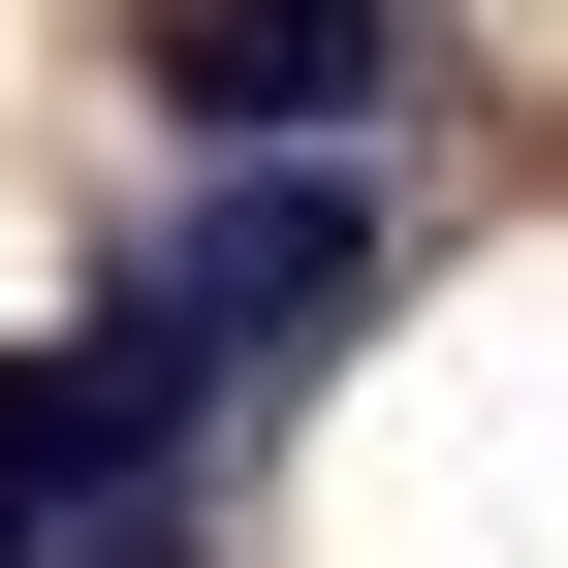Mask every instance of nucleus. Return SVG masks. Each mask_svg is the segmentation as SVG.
<instances>
[{
    "label": "nucleus",
    "mask_w": 568,
    "mask_h": 568,
    "mask_svg": "<svg viewBox=\"0 0 568 568\" xmlns=\"http://www.w3.org/2000/svg\"><path fill=\"white\" fill-rule=\"evenodd\" d=\"M316 316H379V190H347V159H253V190H190V253L126 284V347H159L190 410H222V379H284Z\"/></svg>",
    "instance_id": "obj_1"
},
{
    "label": "nucleus",
    "mask_w": 568,
    "mask_h": 568,
    "mask_svg": "<svg viewBox=\"0 0 568 568\" xmlns=\"http://www.w3.org/2000/svg\"><path fill=\"white\" fill-rule=\"evenodd\" d=\"M159 443H190L159 347H0V568H95L126 506H159Z\"/></svg>",
    "instance_id": "obj_2"
},
{
    "label": "nucleus",
    "mask_w": 568,
    "mask_h": 568,
    "mask_svg": "<svg viewBox=\"0 0 568 568\" xmlns=\"http://www.w3.org/2000/svg\"><path fill=\"white\" fill-rule=\"evenodd\" d=\"M379 63H410V0H190V32H159V95H190V126H253V159H316Z\"/></svg>",
    "instance_id": "obj_3"
}]
</instances>
